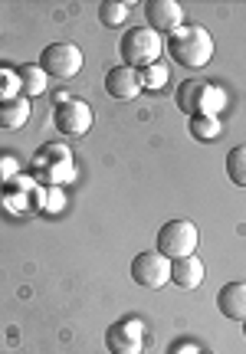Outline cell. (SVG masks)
I'll list each match as a JSON object with an SVG mask.
<instances>
[{"instance_id": "obj_7", "label": "cell", "mask_w": 246, "mask_h": 354, "mask_svg": "<svg viewBox=\"0 0 246 354\" xmlns=\"http://www.w3.org/2000/svg\"><path fill=\"white\" fill-rule=\"evenodd\" d=\"M53 125H56V131L66 135V138H82L92 128V105L82 99L59 102L56 112H53Z\"/></svg>"}, {"instance_id": "obj_19", "label": "cell", "mask_w": 246, "mask_h": 354, "mask_svg": "<svg viewBox=\"0 0 246 354\" xmlns=\"http://www.w3.org/2000/svg\"><path fill=\"white\" fill-rule=\"evenodd\" d=\"M17 73H10V69H0V102L3 99H13V95H20L17 92Z\"/></svg>"}, {"instance_id": "obj_2", "label": "cell", "mask_w": 246, "mask_h": 354, "mask_svg": "<svg viewBox=\"0 0 246 354\" xmlns=\"http://www.w3.org/2000/svg\"><path fill=\"white\" fill-rule=\"evenodd\" d=\"M118 53H122V66L142 73V69L158 63V56L164 53V43H161V37H158L155 30L131 26V30H125V37L118 43Z\"/></svg>"}, {"instance_id": "obj_13", "label": "cell", "mask_w": 246, "mask_h": 354, "mask_svg": "<svg viewBox=\"0 0 246 354\" xmlns=\"http://www.w3.org/2000/svg\"><path fill=\"white\" fill-rule=\"evenodd\" d=\"M26 118H30V99L26 95H13V99H3L0 102V128H23Z\"/></svg>"}, {"instance_id": "obj_6", "label": "cell", "mask_w": 246, "mask_h": 354, "mask_svg": "<svg viewBox=\"0 0 246 354\" xmlns=\"http://www.w3.org/2000/svg\"><path fill=\"white\" fill-rule=\"evenodd\" d=\"M131 279L142 289H161L171 282V259L161 256L158 250H144L131 259Z\"/></svg>"}, {"instance_id": "obj_15", "label": "cell", "mask_w": 246, "mask_h": 354, "mask_svg": "<svg viewBox=\"0 0 246 354\" xmlns=\"http://www.w3.org/2000/svg\"><path fill=\"white\" fill-rule=\"evenodd\" d=\"M187 131H191V138H197V141H214L223 131V122L217 115H197V118H191Z\"/></svg>"}, {"instance_id": "obj_3", "label": "cell", "mask_w": 246, "mask_h": 354, "mask_svg": "<svg viewBox=\"0 0 246 354\" xmlns=\"http://www.w3.org/2000/svg\"><path fill=\"white\" fill-rule=\"evenodd\" d=\"M197 243H200V233L191 220H168L158 230V253L168 256L171 263L184 259V256H194Z\"/></svg>"}, {"instance_id": "obj_14", "label": "cell", "mask_w": 246, "mask_h": 354, "mask_svg": "<svg viewBox=\"0 0 246 354\" xmlns=\"http://www.w3.org/2000/svg\"><path fill=\"white\" fill-rule=\"evenodd\" d=\"M17 82H20V92H23L26 99H33V95H43V92H46V73L39 69V63L17 66Z\"/></svg>"}, {"instance_id": "obj_8", "label": "cell", "mask_w": 246, "mask_h": 354, "mask_svg": "<svg viewBox=\"0 0 246 354\" xmlns=\"http://www.w3.org/2000/svg\"><path fill=\"white\" fill-rule=\"evenodd\" d=\"M105 348L108 354H142L144 348V325L138 318H118L105 328Z\"/></svg>"}, {"instance_id": "obj_11", "label": "cell", "mask_w": 246, "mask_h": 354, "mask_svg": "<svg viewBox=\"0 0 246 354\" xmlns=\"http://www.w3.org/2000/svg\"><path fill=\"white\" fill-rule=\"evenodd\" d=\"M217 308L230 322H246V282H227L217 292Z\"/></svg>"}, {"instance_id": "obj_1", "label": "cell", "mask_w": 246, "mask_h": 354, "mask_svg": "<svg viewBox=\"0 0 246 354\" xmlns=\"http://www.w3.org/2000/svg\"><path fill=\"white\" fill-rule=\"evenodd\" d=\"M168 56L184 69H204L214 59V37L204 26H181L164 43Z\"/></svg>"}, {"instance_id": "obj_12", "label": "cell", "mask_w": 246, "mask_h": 354, "mask_svg": "<svg viewBox=\"0 0 246 354\" xmlns=\"http://www.w3.org/2000/svg\"><path fill=\"white\" fill-rule=\"evenodd\" d=\"M171 282L178 286V289H197L200 282H204V263H200V256H184V259H174L171 263Z\"/></svg>"}, {"instance_id": "obj_18", "label": "cell", "mask_w": 246, "mask_h": 354, "mask_svg": "<svg viewBox=\"0 0 246 354\" xmlns=\"http://www.w3.org/2000/svg\"><path fill=\"white\" fill-rule=\"evenodd\" d=\"M168 86V66H148V69H142V88H151V92H158V88Z\"/></svg>"}, {"instance_id": "obj_5", "label": "cell", "mask_w": 246, "mask_h": 354, "mask_svg": "<svg viewBox=\"0 0 246 354\" xmlns=\"http://www.w3.org/2000/svg\"><path fill=\"white\" fill-rule=\"evenodd\" d=\"M39 69L53 79H73L82 69V50L76 43H50L39 53Z\"/></svg>"}, {"instance_id": "obj_17", "label": "cell", "mask_w": 246, "mask_h": 354, "mask_svg": "<svg viewBox=\"0 0 246 354\" xmlns=\"http://www.w3.org/2000/svg\"><path fill=\"white\" fill-rule=\"evenodd\" d=\"M99 17H102L105 26H122L129 20V3H118V0H105L99 7Z\"/></svg>"}, {"instance_id": "obj_20", "label": "cell", "mask_w": 246, "mask_h": 354, "mask_svg": "<svg viewBox=\"0 0 246 354\" xmlns=\"http://www.w3.org/2000/svg\"><path fill=\"white\" fill-rule=\"evenodd\" d=\"M243 335H246V322H243Z\"/></svg>"}, {"instance_id": "obj_9", "label": "cell", "mask_w": 246, "mask_h": 354, "mask_svg": "<svg viewBox=\"0 0 246 354\" xmlns=\"http://www.w3.org/2000/svg\"><path fill=\"white\" fill-rule=\"evenodd\" d=\"M144 17H148V30L161 33H178L184 26V7L178 0H148L144 3Z\"/></svg>"}, {"instance_id": "obj_10", "label": "cell", "mask_w": 246, "mask_h": 354, "mask_svg": "<svg viewBox=\"0 0 246 354\" xmlns=\"http://www.w3.org/2000/svg\"><path fill=\"white\" fill-rule=\"evenodd\" d=\"M105 92L118 102H131L138 92H142V73H138V69H129V66L108 69V76H105Z\"/></svg>"}, {"instance_id": "obj_16", "label": "cell", "mask_w": 246, "mask_h": 354, "mask_svg": "<svg viewBox=\"0 0 246 354\" xmlns=\"http://www.w3.org/2000/svg\"><path fill=\"white\" fill-rule=\"evenodd\" d=\"M227 177L234 180L236 187L246 190V145H236L227 154Z\"/></svg>"}, {"instance_id": "obj_4", "label": "cell", "mask_w": 246, "mask_h": 354, "mask_svg": "<svg viewBox=\"0 0 246 354\" xmlns=\"http://www.w3.org/2000/svg\"><path fill=\"white\" fill-rule=\"evenodd\" d=\"M223 105V92L217 86H207L200 79H187L178 86V109L184 115H217V109Z\"/></svg>"}]
</instances>
